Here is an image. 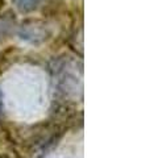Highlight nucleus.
Segmentation results:
<instances>
[{"instance_id":"1","label":"nucleus","mask_w":150,"mask_h":158,"mask_svg":"<svg viewBox=\"0 0 150 158\" xmlns=\"http://www.w3.org/2000/svg\"><path fill=\"white\" fill-rule=\"evenodd\" d=\"M16 8L21 12H31L38 6L40 0H12Z\"/></svg>"}]
</instances>
